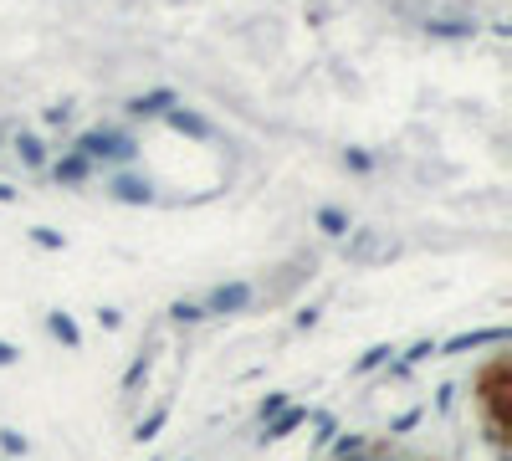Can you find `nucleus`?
I'll return each mask as SVG.
<instances>
[{
  "label": "nucleus",
  "mask_w": 512,
  "mask_h": 461,
  "mask_svg": "<svg viewBox=\"0 0 512 461\" xmlns=\"http://www.w3.org/2000/svg\"><path fill=\"white\" fill-rule=\"evenodd\" d=\"M6 359H11V349H6V344H0V364H6Z\"/></svg>",
  "instance_id": "1"
}]
</instances>
